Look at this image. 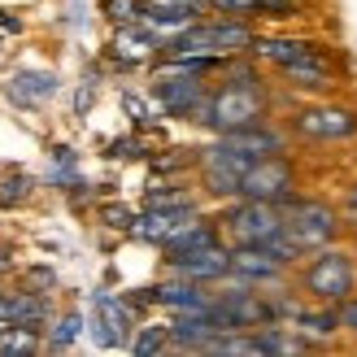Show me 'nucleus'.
<instances>
[{
  "label": "nucleus",
  "mask_w": 357,
  "mask_h": 357,
  "mask_svg": "<svg viewBox=\"0 0 357 357\" xmlns=\"http://www.w3.org/2000/svg\"><path fill=\"white\" fill-rule=\"evenodd\" d=\"M31 178L26 174H0V205H22L31 196Z\"/></svg>",
  "instance_id": "24"
},
{
  "label": "nucleus",
  "mask_w": 357,
  "mask_h": 357,
  "mask_svg": "<svg viewBox=\"0 0 357 357\" xmlns=\"http://www.w3.org/2000/svg\"><path fill=\"white\" fill-rule=\"evenodd\" d=\"M253 48V31H248L240 17H222V22H192L178 35L162 44L166 57H178V52H205V57H227V52H244Z\"/></svg>",
  "instance_id": "3"
},
{
  "label": "nucleus",
  "mask_w": 357,
  "mask_h": 357,
  "mask_svg": "<svg viewBox=\"0 0 357 357\" xmlns=\"http://www.w3.org/2000/svg\"><path fill=\"white\" fill-rule=\"evenodd\" d=\"M83 335V314H66L57 327H52V335H48V349H70Z\"/></svg>",
  "instance_id": "23"
},
{
  "label": "nucleus",
  "mask_w": 357,
  "mask_h": 357,
  "mask_svg": "<svg viewBox=\"0 0 357 357\" xmlns=\"http://www.w3.org/2000/svg\"><path fill=\"white\" fill-rule=\"evenodd\" d=\"M257 157L244 153L240 144H231L222 135L213 149H205L201 157V178H205V192L209 196H240V183H244V170L253 166Z\"/></svg>",
  "instance_id": "7"
},
{
  "label": "nucleus",
  "mask_w": 357,
  "mask_h": 357,
  "mask_svg": "<svg viewBox=\"0 0 357 357\" xmlns=\"http://www.w3.org/2000/svg\"><path fill=\"white\" fill-rule=\"evenodd\" d=\"M266 114V100H261V87L253 75H236L231 83H222L213 96H205V105L196 109V122L213 127L218 135L227 131H240V127H253Z\"/></svg>",
  "instance_id": "1"
},
{
  "label": "nucleus",
  "mask_w": 357,
  "mask_h": 357,
  "mask_svg": "<svg viewBox=\"0 0 357 357\" xmlns=\"http://www.w3.org/2000/svg\"><path fill=\"white\" fill-rule=\"evenodd\" d=\"M122 105L131 109V118H135V122H149V109H144V100H139V96H122Z\"/></svg>",
  "instance_id": "31"
},
{
  "label": "nucleus",
  "mask_w": 357,
  "mask_h": 357,
  "mask_svg": "<svg viewBox=\"0 0 357 357\" xmlns=\"http://www.w3.org/2000/svg\"><path fill=\"white\" fill-rule=\"evenodd\" d=\"M153 100L162 105L170 118H192L196 122V109L205 105V83H201V75H192V70L162 66V75L153 83Z\"/></svg>",
  "instance_id": "8"
},
{
  "label": "nucleus",
  "mask_w": 357,
  "mask_h": 357,
  "mask_svg": "<svg viewBox=\"0 0 357 357\" xmlns=\"http://www.w3.org/2000/svg\"><path fill=\"white\" fill-rule=\"evenodd\" d=\"M162 349H170V323L166 327H139V335L131 340V353H162Z\"/></svg>",
  "instance_id": "22"
},
{
  "label": "nucleus",
  "mask_w": 357,
  "mask_h": 357,
  "mask_svg": "<svg viewBox=\"0 0 357 357\" xmlns=\"http://www.w3.org/2000/svg\"><path fill=\"white\" fill-rule=\"evenodd\" d=\"M0 271H9V257H5V248H0Z\"/></svg>",
  "instance_id": "34"
},
{
  "label": "nucleus",
  "mask_w": 357,
  "mask_h": 357,
  "mask_svg": "<svg viewBox=\"0 0 357 357\" xmlns=\"http://www.w3.org/2000/svg\"><path fill=\"white\" fill-rule=\"evenodd\" d=\"M192 218H196V209H149L144 218H135L131 236L149 240V244H166L174 231L183 227V222H192Z\"/></svg>",
  "instance_id": "18"
},
{
  "label": "nucleus",
  "mask_w": 357,
  "mask_h": 357,
  "mask_svg": "<svg viewBox=\"0 0 357 357\" xmlns=\"http://www.w3.org/2000/svg\"><path fill=\"white\" fill-rule=\"evenodd\" d=\"M149 5H166V9H188V13H201L209 0H149Z\"/></svg>",
  "instance_id": "30"
},
{
  "label": "nucleus",
  "mask_w": 357,
  "mask_h": 357,
  "mask_svg": "<svg viewBox=\"0 0 357 357\" xmlns=\"http://www.w3.org/2000/svg\"><path fill=\"white\" fill-rule=\"evenodd\" d=\"M17 353H40V331L9 323L5 335H0V357H17Z\"/></svg>",
  "instance_id": "21"
},
{
  "label": "nucleus",
  "mask_w": 357,
  "mask_h": 357,
  "mask_svg": "<svg viewBox=\"0 0 357 357\" xmlns=\"http://www.w3.org/2000/svg\"><path fill=\"white\" fill-rule=\"evenodd\" d=\"M213 9H222V13H257V0H209Z\"/></svg>",
  "instance_id": "29"
},
{
  "label": "nucleus",
  "mask_w": 357,
  "mask_h": 357,
  "mask_svg": "<svg viewBox=\"0 0 357 357\" xmlns=\"http://www.w3.org/2000/svg\"><path fill=\"white\" fill-rule=\"evenodd\" d=\"M162 44L166 40L149 22H127V26H118L109 52H114V61H122V66H139V61H153L157 52H162Z\"/></svg>",
  "instance_id": "14"
},
{
  "label": "nucleus",
  "mask_w": 357,
  "mask_h": 357,
  "mask_svg": "<svg viewBox=\"0 0 357 357\" xmlns=\"http://www.w3.org/2000/svg\"><path fill=\"white\" fill-rule=\"evenodd\" d=\"M100 218L109 222V227H118V231H131V227H135V213H131L127 205H105Z\"/></svg>",
  "instance_id": "27"
},
{
  "label": "nucleus",
  "mask_w": 357,
  "mask_h": 357,
  "mask_svg": "<svg viewBox=\"0 0 357 357\" xmlns=\"http://www.w3.org/2000/svg\"><path fill=\"white\" fill-rule=\"evenodd\" d=\"M149 301H157V305H166V310H209L213 305V292L205 288V283H196V279H183V275H174L170 283H157V288H149Z\"/></svg>",
  "instance_id": "16"
},
{
  "label": "nucleus",
  "mask_w": 357,
  "mask_h": 357,
  "mask_svg": "<svg viewBox=\"0 0 357 357\" xmlns=\"http://www.w3.org/2000/svg\"><path fill=\"white\" fill-rule=\"evenodd\" d=\"M296 131L310 139H349L357 135V114L344 105H314L296 114Z\"/></svg>",
  "instance_id": "13"
},
{
  "label": "nucleus",
  "mask_w": 357,
  "mask_h": 357,
  "mask_svg": "<svg viewBox=\"0 0 357 357\" xmlns=\"http://www.w3.org/2000/svg\"><path fill=\"white\" fill-rule=\"evenodd\" d=\"M283 266L266 244H236V253H231V275L236 279H248V283H279L283 279Z\"/></svg>",
  "instance_id": "15"
},
{
  "label": "nucleus",
  "mask_w": 357,
  "mask_h": 357,
  "mask_svg": "<svg viewBox=\"0 0 357 357\" xmlns=\"http://www.w3.org/2000/svg\"><path fill=\"white\" fill-rule=\"evenodd\" d=\"M340 331H344V335H353V340H357V296L340 301Z\"/></svg>",
  "instance_id": "28"
},
{
  "label": "nucleus",
  "mask_w": 357,
  "mask_h": 357,
  "mask_svg": "<svg viewBox=\"0 0 357 357\" xmlns=\"http://www.w3.org/2000/svg\"><path fill=\"white\" fill-rule=\"evenodd\" d=\"M227 236L236 244H271L275 236L288 231V213L283 205L275 201H253V196H244L236 209H227Z\"/></svg>",
  "instance_id": "5"
},
{
  "label": "nucleus",
  "mask_w": 357,
  "mask_h": 357,
  "mask_svg": "<svg viewBox=\"0 0 357 357\" xmlns=\"http://www.w3.org/2000/svg\"><path fill=\"white\" fill-rule=\"evenodd\" d=\"M292 166L283 162L279 153L271 157H257L253 166L244 170V183H240V196H253V201H275V205H288L292 201Z\"/></svg>",
  "instance_id": "9"
},
{
  "label": "nucleus",
  "mask_w": 357,
  "mask_h": 357,
  "mask_svg": "<svg viewBox=\"0 0 357 357\" xmlns=\"http://www.w3.org/2000/svg\"><path fill=\"white\" fill-rule=\"evenodd\" d=\"M283 213H288V236L301 244V253H314V248H327L335 236H340L344 218L335 213L327 201H292L283 205Z\"/></svg>",
  "instance_id": "6"
},
{
  "label": "nucleus",
  "mask_w": 357,
  "mask_h": 357,
  "mask_svg": "<svg viewBox=\"0 0 357 357\" xmlns=\"http://www.w3.org/2000/svg\"><path fill=\"white\" fill-rule=\"evenodd\" d=\"M9 92H13L17 105H40L57 92V75H52V70H17Z\"/></svg>",
  "instance_id": "19"
},
{
  "label": "nucleus",
  "mask_w": 357,
  "mask_h": 357,
  "mask_svg": "<svg viewBox=\"0 0 357 357\" xmlns=\"http://www.w3.org/2000/svg\"><path fill=\"white\" fill-rule=\"evenodd\" d=\"M301 288H305L318 305H340L357 292V271L344 248H314V257L301 271Z\"/></svg>",
  "instance_id": "2"
},
{
  "label": "nucleus",
  "mask_w": 357,
  "mask_h": 357,
  "mask_svg": "<svg viewBox=\"0 0 357 357\" xmlns=\"http://www.w3.org/2000/svg\"><path fill=\"white\" fill-rule=\"evenodd\" d=\"M0 26H5V31H17V17H9V13H0Z\"/></svg>",
  "instance_id": "33"
},
{
  "label": "nucleus",
  "mask_w": 357,
  "mask_h": 357,
  "mask_svg": "<svg viewBox=\"0 0 357 357\" xmlns=\"http://www.w3.org/2000/svg\"><path fill=\"white\" fill-rule=\"evenodd\" d=\"M344 218H349V222H357V183L344 192Z\"/></svg>",
  "instance_id": "32"
},
{
  "label": "nucleus",
  "mask_w": 357,
  "mask_h": 357,
  "mask_svg": "<svg viewBox=\"0 0 357 357\" xmlns=\"http://www.w3.org/2000/svg\"><path fill=\"white\" fill-rule=\"evenodd\" d=\"M166 266H170V275L213 283V279L231 275V253L222 244H205V248H188V253H166Z\"/></svg>",
  "instance_id": "12"
},
{
  "label": "nucleus",
  "mask_w": 357,
  "mask_h": 357,
  "mask_svg": "<svg viewBox=\"0 0 357 357\" xmlns=\"http://www.w3.org/2000/svg\"><path fill=\"white\" fill-rule=\"evenodd\" d=\"M292 318V327L305 335V340H331L335 331H340V305H323V310H305V305H292L283 310Z\"/></svg>",
  "instance_id": "17"
},
{
  "label": "nucleus",
  "mask_w": 357,
  "mask_h": 357,
  "mask_svg": "<svg viewBox=\"0 0 357 357\" xmlns=\"http://www.w3.org/2000/svg\"><path fill=\"white\" fill-rule=\"evenodd\" d=\"M149 209H196V201L178 188H162V192H149Z\"/></svg>",
  "instance_id": "25"
},
{
  "label": "nucleus",
  "mask_w": 357,
  "mask_h": 357,
  "mask_svg": "<svg viewBox=\"0 0 357 357\" xmlns=\"http://www.w3.org/2000/svg\"><path fill=\"white\" fill-rule=\"evenodd\" d=\"M105 13H109L118 26H127V22L144 17V5H139V0H105Z\"/></svg>",
  "instance_id": "26"
},
{
  "label": "nucleus",
  "mask_w": 357,
  "mask_h": 357,
  "mask_svg": "<svg viewBox=\"0 0 357 357\" xmlns=\"http://www.w3.org/2000/svg\"><path fill=\"white\" fill-rule=\"evenodd\" d=\"M218 331H227V327H222V318L213 314V305L209 310H178L170 318V349H178V353H205V344Z\"/></svg>",
  "instance_id": "11"
},
{
  "label": "nucleus",
  "mask_w": 357,
  "mask_h": 357,
  "mask_svg": "<svg viewBox=\"0 0 357 357\" xmlns=\"http://www.w3.org/2000/svg\"><path fill=\"white\" fill-rule=\"evenodd\" d=\"M205 244H222L218 227L205 222V218H192V222H183V227H178L174 236L162 244V253H188V248H205Z\"/></svg>",
  "instance_id": "20"
},
{
  "label": "nucleus",
  "mask_w": 357,
  "mask_h": 357,
  "mask_svg": "<svg viewBox=\"0 0 357 357\" xmlns=\"http://www.w3.org/2000/svg\"><path fill=\"white\" fill-rule=\"evenodd\" d=\"M131 301H122L114 292H96L92 296V335L100 349H131Z\"/></svg>",
  "instance_id": "10"
},
{
  "label": "nucleus",
  "mask_w": 357,
  "mask_h": 357,
  "mask_svg": "<svg viewBox=\"0 0 357 357\" xmlns=\"http://www.w3.org/2000/svg\"><path fill=\"white\" fill-rule=\"evenodd\" d=\"M253 52L275 61L296 87H314V92L331 87V70L318 61V48L310 40H253Z\"/></svg>",
  "instance_id": "4"
}]
</instances>
